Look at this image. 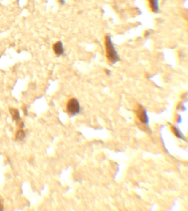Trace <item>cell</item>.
Returning <instances> with one entry per match:
<instances>
[{
  "mask_svg": "<svg viewBox=\"0 0 188 211\" xmlns=\"http://www.w3.org/2000/svg\"><path fill=\"white\" fill-rule=\"evenodd\" d=\"M104 45L106 57L110 63L114 65L120 60V58L116 50L111 36L106 35L104 38Z\"/></svg>",
  "mask_w": 188,
  "mask_h": 211,
  "instance_id": "obj_1",
  "label": "cell"
},
{
  "mask_svg": "<svg viewBox=\"0 0 188 211\" xmlns=\"http://www.w3.org/2000/svg\"><path fill=\"white\" fill-rule=\"evenodd\" d=\"M67 111L71 115H76L81 111V106L79 101L75 98L68 100L66 106Z\"/></svg>",
  "mask_w": 188,
  "mask_h": 211,
  "instance_id": "obj_2",
  "label": "cell"
},
{
  "mask_svg": "<svg viewBox=\"0 0 188 211\" xmlns=\"http://www.w3.org/2000/svg\"><path fill=\"white\" fill-rule=\"evenodd\" d=\"M137 115L142 123L147 124L149 122V118L147 115V112L142 106H139L137 108Z\"/></svg>",
  "mask_w": 188,
  "mask_h": 211,
  "instance_id": "obj_3",
  "label": "cell"
},
{
  "mask_svg": "<svg viewBox=\"0 0 188 211\" xmlns=\"http://www.w3.org/2000/svg\"><path fill=\"white\" fill-rule=\"evenodd\" d=\"M53 51L55 54L58 56H60L63 54L65 52V50L63 48V42L60 41H57L53 45Z\"/></svg>",
  "mask_w": 188,
  "mask_h": 211,
  "instance_id": "obj_4",
  "label": "cell"
},
{
  "mask_svg": "<svg viewBox=\"0 0 188 211\" xmlns=\"http://www.w3.org/2000/svg\"><path fill=\"white\" fill-rule=\"evenodd\" d=\"M149 6L151 10L154 13H157L159 11V5L158 0H149Z\"/></svg>",
  "mask_w": 188,
  "mask_h": 211,
  "instance_id": "obj_5",
  "label": "cell"
},
{
  "mask_svg": "<svg viewBox=\"0 0 188 211\" xmlns=\"http://www.w3.org/2000/svg\"><path fill=\"white\" fill-rule=\"evenodd\" d=\"M10 113H11L13 118L15 120H18L20 119L19 112L18 111L17 109H15V108H11V109H10Z\"/></svg>",
  "mask_w": 188,
  "mask_h": 211,
  "instance_id": "obj_6",
  "label": "cell"
},
{
  "mask_svg": "<svg viewBox=\"0 0 188 211\" xmlns=\"http://www.w3.org/2000/svg\"><path fill=\"white\" fill-rule=\"evenodd\" d=\"M26 137V134L24 131L22 130H20L18 131L16 134V139L18 140H22Z\"/></svg>",
  "mask_w": 188,
  "mask_h": 211,
  "instance_id": "obj_7",
  "label": "cell"
},
{
  "mask_svg": "<svg viewBox=\"0 0 188 211\" xmlns=\"http://www.w3.org/2000/svg\"><path fill=\"white\" fill-rule=\"evenodd\" d=\"M172 130L173 132L174 133V134L176 135L178 138H184L182 134L180 133L178 129H176V127H172Z\"/></svg>",
  "mask_w": 188,
  "mask_h": 211,
  "instance_id": "obj_8",
  "label": "cell"
},
{
  "mask_svg": "<svg viewBox=\"0 0 188 211\" xmlns=\"http://www.w3.org/2000/svg\"><path fill=\"white\" fill-rule=\"evenodd\" d=\"M106 72H107L106 73V74H107V75H110V74H111V72L110 71V70H108V69H106Z\"/></svg>",
  "mask_w": 188,
  "mask_h": 211,
  "instance_id": "obj_9",
  "label": "cell"
},
{
  "mask_svg": "<svg viewBox=\"0 0 188 211\" xmlns=\"http://www.w3.org/2000/svg\"><path fill=\"white\" fill-rule=\"evenodd\" d=\"M59 2H60V4H65V1H64V0H59Z\"/></svg>",
  "mask_w": 188,
  "mask_h": 211,
  "instance_id": "obj_10",
  "label": "cell"
},
{
  "mask_svg": "<svg viewBox=\"0 0 188 211\" xmlns=\"http://www.w3.org/2000/svg\"><path fill=\"white\" fill-rule=\"evenodd\" d=\"M2 207V204H1V201L0 200V210H2V209H1V208Z\"/></svg>",
  "mask_w": 188,
  "mask_h": 211,
  "instance_id": "obj_11",
  "label": "cell"
}]
</instances>
